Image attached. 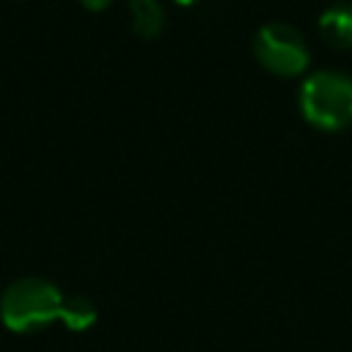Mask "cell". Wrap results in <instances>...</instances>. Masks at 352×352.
Here are the masks:
<instances>
[{
    "mask_svg": "<svg viewBox=\"0 0 352 352\" xmlns=\"http://www.w3.org/2000/svg\"><path fill=\"white\" fill-rule=\"evenodd\" d=\"M300 113L324 132L352 126V77L341 72H314L300 85Z\"/></svg>",
    "mask_w": 352,
    "mask_h": 352,
    "instance_id": "obj_2",
    "label": "cell"
},
{
    "mask_svg": "<svg viewBox=\"0 0 352 352\" xmlns=\"http://www.w3.org/2000/svg\"><path fill=\"white\" fill-rule=\"evenodd\" d=\"M69 330H88L94 322H96V305L88 300V297H66V305H63V319H60Z\"/></svg>",
    "mask_w": 352,
    "mask_h": 352,
    "instance_id": "obj_6",
    "label": "cell"
},
{
    "mask_svg": "<svg viewBox=\"0 0 352 352\" xmlns=\"http://www.w3.org/2000/svg\"><path fill=\"white\" fill-rule=\"evenodd\" d=\"M319 36L336 50H352V3H336L319 14Z\"/></svg>",
    "mask_w": 352,
    "mask_h": 352,
    "instance_id": "obj_4",
    "label": "cell"
},
{
    "mask_svg": "<svg viewBox=\"0 0 352 352\" xmlns=\"http://www.w3.org/2000/svg\"><path fill=\"white\" fill-rule=\"evenodd\" d=\"M129 14H132V30L140 38H154L165 28V11L160 0H129Z\"/></svg>",
    "mask_w": 352,
    "mask_h": 352,
    "instance_id": "obj_5",
    "label": "cell"
},
{
    "mask_svg": "<svg viewBox=\"0 0 352 352\" xmlns=\"http://www.w3.org/2000/svg\"><path fill=\"white\" fill-rule=\"evenodd\" d=\"M63 305L66 297L52 280L25 275L8 283L0 294V319L14 333H33L52 322H60Z\"/></svg>",
    "mask_w": 352,
    "mask_h": 352,
    "instance_id": "obj_1",
    "label": "cell"
},
{
    "mask_svg": "<svg viewBox=\"0 0 352 352\" xmlns=\"http://www.w3.org/2000/svg\"><path fill=\"white\" fill-rule=\"evenodd\" d=\"M85 8H91V11H102V8H107L110 6V0H80Z\"/></svg>",
    "mask_w": 352,
    "mask_h": 352,
    "instance_id": "obj_7",
    "label": "cell"
},
{
    "mask_svg": "<svg viewBox=\"0 0 352 352\" xmlns=\"http://www.w3.org/2000/svg\"><path fill=\"white\" fill-rule=\"evenodd\" d=\"M253 55L267 72L280 74V77L302 74L308 60H311V52H308L302 33L289 22L261 25L253 36Z\"/></svg>",
    "mask_w": 352,
    "mask_h": 352,
    "instance_id": "obj_3",
    "label": "cell"
},
{
    "mask_svg": "<svg viewBox=\"0 0 352 352\" xmlns=\"http://www.w3.org/2000/svg\"><path fill=\"white\" fill-rule=\"evenodd\" d=\"M173 3H179V6H192V3H198V0H173Z\"/></svg>",
    "mask_w": 352,
    "mask_h": 352,
    "instance_id": "obj_8",
    "label": "cell"
}]
</instances>
